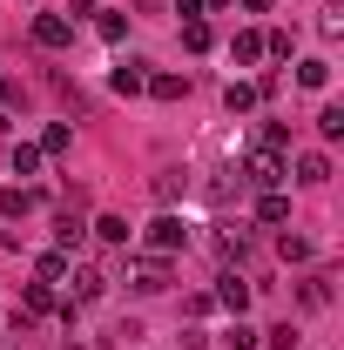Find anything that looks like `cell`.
I'll use <instances>...</instances> for the list:
<instances>
[{
	"mask_svg": "<svg viewBox=\"0 0 344 350\" xmlns=\"http://www.w3.org/2000/svg\"><path fill=\"white\" fill-rule=\"evenodd\" d=\"M68 283H75V297H68L75 310H82V304H101V297H108V269H95V262H75V269H68Z\"/></svg>",
	"mask_w": 344,
	"mask_h": 350,
	"instance_id": "1",
	"label": "cell"
},
{
	"mask_svg": "<svg viewBox=\"0 0 344 350\" xmlns=\"http://www.w3.org/2000/svg\"><path fill=\"white\" fill-rule=\"evenodd\" d=\"M68 41H75V21H68V14H34V47L61 54Z\"/></svg>",
	"mask_w": 344,
	"mask_h": 350,
	"instance_id": "2",
	"label": "cell"
},
{
	"mask_svg": "<svg viewBox=\"0 0 344 350\" xmlns=\"http://www.w3.org/2000/svg\"><path fill=\"white\" fill-rule=\"evenodd\" d=\"M182 243H189L182 216H156V222H149V256H175Z\"/></svg>",
	"mask_w": 344,
	"mask_h": 350,
	"instance_id": "3",
	"label": "cell"
},
{
	"mask_svg": "<svg viewBox=\"0 0 344 350\" xmlns=\"http://www.w3.org/2000/svg\"><path fill=\"white\" fill-rule=\"evenodd\" d=\"M284 155H263V148H250V162H243V182H250V189H277V182H284Z\"/></svg>",
	"mask_w": 344,
	"mask_h": 350,
	"instance_id": "4",
	"label": "cell"
},
{
	"mask_svg": "<svg viewBox=\"0 0 344 350\" xmlns=\"http://www.w3.org/2000/svg\"><path fill=\"white\" fill-rule=\"evenodd\" d=\"M129 283L142 290V297H162V290H169V256H142L129 269Z\"/></svg>",
	"mask_w": 344,
	"mask_h": 350,
	"instance_id": "5",
	"label": "cell"
},
{
	"mask_svg": "<svg viewBox=\"0 0 344 350\" xmlns=\"http://www.w3.org/2000/svg\"><path fill=\"white\" fill-rule=\"evenodd\" d=\"M88 236V222H82V202H68V209H54V250H75Z\"/></svg>",
	"mask_w": 344,
	"mask_h": 350,
	"instance_id": "6",
	"label": "cell"
},
{
	"mask_svg": "<svg viewBox=\"0 0 344 350\" xmlns=\"http://www.w3.org/2000/svg\"><path fill=\"white\" fill-rule=\"evenodd\" d=\"M41 202V189H27V182H14V189H0V222H14V216H27Z\"/></svg>",
	"mask_w": 344,
	"mask_h": 350,
	"instance_id": "7",
	"label": "cell"
},
{
	"mask_svg": "<svg viewBox=\"0 0 344 350\" xmlns=\"http://www.w3.org/2000/svg\"><path fill=\"white\" fill-rule=\"evenodd\" d=\"M216 304L230 310V317H243V310H250V283H243V276H223V283H216Z\"/></svg>",
	"mask_w": 344,
	"mask_h": 350,
	"instance_id": "8",
	"label": "cell"
},
{
	"mask_svg": "<svg viewBox=\"0 0 344 350\" xmlns=\"http://www.w3.org/2000/svg\"><path fill=\"white\" fill-rule=\"evenodd\" d=\"M108 81H115V94H142V88H149V61H122Z\"/></svg>",
	"mask_w": 344,
	"mask_h": 350,
	"instance_id": "9",
	"label": "cell"
},
{
	"mask_svg": "<svg viewBox=\"0 0 344 350\" xmlns=\"http://www.w3.org/2000/svg\"><path fill=\"white\" fill-rule=\"evenodd\" d=\"M142 94H156V101H182V94H189V75H169V68H162V75H149Z\"/></svg>",
	"mask_w": 344,
	"mask_h": 350,
	"instance_id": "10",
	"label": "cell"
},
{
	"mask_svg": "<svg viewBox=\"0 0 344 350\" xmlns=\"http://www.w3.org/2000/svg\"><path fill=\"white\" fill-rule=\"evenodd\" d=\"M21 317H47V310H61V297H54V283H27V290H21Z\"/></svg>",
	"mask_w": 344,
	"mask_h": 350,
	"instance_id": "11",
	"label": "cell"
},
{
	"mask_svg": "<svg viewBox=\"0 0 344 350\" xmlns=\"http://www.w3.org/2000/svg\"><path fill=\"white\" fill-rule=\"evenodd\" d=\"M257 101H263V94H257V81H230V88H223V108H230V115H250Z\"/></svg>",
	"mask_w": 344,
	"mask_h": 350,
	"instance_id": "12",
	"label": "cell"
},
{
	"mask_svg": "<svg viewBox=\"0 0 344 350\" xmlns=\"http://www.w3.org/2000/svg\"><path fill=\"white\" fill-rule=\"evenodd\" d=\"M257 222H270V229H277V222H291V196H284V189H263Z\"/></svg>",
	"mask_w": 344,
	"mask_h": 350,
	"instance_id": "13",
	"label": "cell"
},
{
	"mask_svg": "<svg viewBox=\"0 0 344 350\" xmlns=\"http://www.w3.org/2000/svg\"><path fill=\"white\" fill-rule=\"evenodd\" d=\"M297 182L324 189V182H331V155H317V148H310V155H297Z\"/></svg>",
	"mask_w": 344,
	"mask_h": 350,
	"instance_id": "14",
	"label": "cell"
},
{
	"mask_svg": "<svg viewBox=\"0 0 344 350\" xmlns=\"http://www.w3.org/2000/svg\"><path fill=\"white\" fill-rule=\"evenodd\" d=\"M257 148H263V155H284V148H291V122H263V129H257Z\"/></svg>",
	"mask_w": 344,
	"mask_h": 350,
	"instance_id": "15",
	"label": "cell"
},
{
	"mask_svg": "<svg viewBox=\"0 0 344 350\" xmlns=\"http://www.w3.org/2000/svg\"><path fill=\"white\" fill-rule=\"evenodd\" d=\"M297 88H331V61H324V54L297 61Z\"/></svg>",
	"mask_w": 344,
	"mask_h": 350,
	"instance_id": "16",
	"label": "cell"
},
{
	"mask_svg": "<svg viewBox=\"0 0 344 350\" xmlns=\"http://www.w3.org/2000/svg\"><path fill=\"white\" fill-rule=\"evenodd\" d=\"M34 269H41V283H68V269H75V256H68V250H47V256L34 262Z\"/></svg>",
	"mask_w": 344,
	"mask_h": 350,
	"instance_id": "17",
	"label": "cell"
},
{
	"mask_svg": "<svg viewBox=\"0 0 344 350\" xmlns=\"http://www.w3.org/2000/svg\"><path fill=\"white\" fill-rule=\"evenodd\" d=\"M88 236H101L108 250H122V243H129V222H122V216H101V222H88Z\"/></svg>",
	"mask_w": 344,
	"mask_h": 350,
	"instance_id": "18",
	"label": "cell"
},
{
	"mask_svg": "<svg viewBox=\"0 0 344 350\" xmlns=\"http://www.w3.org/2000/svg\"><path fill=\"white\" fill-rule=\"evenodd\" d=\"M297 297H304V310H324V304H331V276H324V269H317V276H304Z\"/></svg>",
	"mask_w": 344,
	"mask_h": 350,
	"instance_id": "19",
	"label": "cell"
},
{
	"mask_svg": "<svg viewBox=\"0 0 344 350\" xmlns=\"http://www.w3.org/2000/svg\"><path fill=\"white\" fill-rule=\"evenodd\" d=\"M34 148H41V155H68V148H75V129H68V122H54V129H47Z\"/></svg>",
	"mask_w": 344,
	"mask_h": 350,
	"instance_id": "20",
	"label": "cell"
},
{
	"mask_svg": "<svg viewBox=\"0 0 344 350\" xmlns=\"http://www.w3.org/2000/svg\"><path fill=\"white\" fill-rule=\"evenodd\" d=\"M216 256H223V262H243V256H250V236H243V229H236V236L223 229V236H216Z\"/></svg>",
	"mask_w": 344,
	"mask_h": 350,
	"instance_id": "21",
	"label": "cell"
},
{
	"mask_svg": "<svg viewBox=\"0 0 344 350\" xmlns=\"http://www.w3.org/2000/svg\"><path fill=\"white\" fill-rule=\"evenodd\" d=\"M41 148H34V142H14V175H41Z\"/></svg>",
	"mask_w": 344,
	"mask_h": 350,
	"instance_id": "22",
	"label": "cell"
},
{
	"mask_svg": "<svg viewBox=\"0 0 344 350\" xmlns=\"http://www.w3.org/2000/svg\"><path fill=\"white\" fill-rule=\"evenodd\" d=\"M230 54H236L243 68H257V61H263V34H236V41H230Z\"/></svg>",
	"mask_w": 344,
	"mask_h": 350,
	"instance_id": "23",
	"label": "cell"
},
{
	"mask_svg": "<svg viewBox=\"0 0 344 350\" xmlns=\"http://www.w3.org/2000/svg\"><path fill=\"white\" fill-rule=\"evenodd\" d=\"M317 34H324V41H338V34H344V7H338V0L317 7Z\"/></svg>",
	"mask_w": 344,
	"mask_h": 350,
	"instance_id": "24",
	"label": "cell"
},
{
	"mask_svg": "<svg viewBox=\"0 0 344 350\" xmlns=\"http://www.w3.org/2000/svg\"><path fill=\"white\" fill-rule=\"evenodd\" d=\"M317 135H324V142H344V108H338V101L317 115Z\"/></svg>",
	"mask_w": 344,
	"mask_h": 350,
	"instance_id": "25",
	"label": "cell"
},
{
	"mask_svg": "<svg viewBox=\"0 0 344 350\" xmlns=\"http://www.w3.org/2000/svg\"><path fill=\"white\" fill-rule=\"evenodd\" d=\"M182 47L203 54V47H210V21H182Z\"/></svg>",
	"mask_w": 344,
	"mask_h": 350,
	"instance_id": "26",
	"label": "cell"
},
{
	"mask_svg": "<svg viewBox=\"0 0 344 350\" xmlns=\"http://www.w3.org/2000/svg\"><path fill=\"white\" fill-rule=\"evenodd\" d=\"M182 196V169H162L156 175V202H175Z\"/></svg>",
	"mask_w": 344,
	"mask_h": 350,
	"instance_id": "27",
	"label": "cell"
},
{
	"mask_svg": "<svg viewBox=\"0 0 344 350\" xmlns=\"http://www.w3.org/2000/svg\"><path fill=\"white\" fill-rule=\"evenodd\" d=\"M223 350H257V330H250V323H243V317H236V330H230V337H223Z\"/></svg>",
	"mask_w": 344,
	"mask_h": 350,
	"instance_id": "28",
	"label": "cell"
},
{
	"mask_svg": "<svg viewBox=\"0 0 344 350\" xmlns=\"http://www.w3.org/2000/svg\"><path fill=\"white\" fill-rule=\"evenodd\" d=\"M277 250H284V262H310V243L291 236V229H284V243H277Z\"/></svg>",
	"mask_w": 344,
	"mask_h": 350,
	"instance_id": "29",
	"label": "cell"
},
{
	"mask_svg": "<svg viewBox=\"0 0 344 350\" xmlns=\"http://www.w3.org/2000/svg\"><path fill=\"white\" fill-rule=\"evenodd\" d=\"M95 27H101V41H122V34H129V21H122V14H101Z\"/></svg>",
	"mask_w": 344,
	"mask_h": 350,
	"instance_id": "30",
	"label": "cell"
},
{
	"mask_svg": "<svg viewBox=\"0 0 344 350\" xmlns=\"http://www.w3.org/2000/svg\"><path fill=\"white\" fill-rule=\"evenodd\" d=\"M263 54H277V61H291V34L277 27V34H263Z\"/></svg>",
	"mask_w": 344,
	"mask_h": 350,
	"instance_id": "31",
	"label": "cell"
},
{
	"mask_svg": "<svg viewBox=\"0 0 344 350\" xmlns=\"http://www.w3.org/2000/svg\"><path fill=\"white\" fill-rule=\"evenodd\" d=\"M270 350H297V330H291V323H277V330H270Z\"/></svg>",
	"mask_w": 344,
	"mask_h": 350,
	"instance_id": "32",
	"label": "cell"
},
{
	"mask_svg": "<svg viewBox=\"0 0 344 350\" xmlns=\"http://www.w3.org/2000/svg\"><path fill=\"white\" fill-rule=\"evenodd\" d=\"M7 108H14V81L0 75V115H7Z\"/></svg>",
	"mask_w": 344,
	"mask_h": 350,
	"instance_id": "33",
	"label": "cell"
},
{
	"mask_svg": "<svg viewBox=\"0 0 344 350\" xmlns=\"http://www.w3.org/2000/svg\"><path fill=\"white\" fill-rule=\"evenodd\" d=\"M223 7H230V0H203V14H223Z\"/></svg>",
	"mask_w": 344,
	"mask_h": 350,
	"instance_id": "34",
	"label": "cell"
},
{
	"mask_svg": "<svg viewBox=\"0 0 344 350\" xmlns=\"http://www.w3.org/2000/svg\"><path fill=\"white\" fill-rule=\"evenodd\" d=\"M243 7H250V14H263V7H270V0H243Z\"/></svg>",
	"mask_w": 344,
	"mask_h": 350,
	"instance_id": "35",
	"label": "cell"
},
{
	"mask_svg": "<svg viewBox=\"0 0 344 350\" xmlns=\"http://www.w3.org/2000/svg\"><path fill=\"white\" fill-rule=\"evenodd\" d=\"M68 350H82V344H68Z\"/></svg>",
	"mask_w": 344,
	"mask_h": 350,
	"instance_id": "36",
	"label": "cell"
}]
</instances>
